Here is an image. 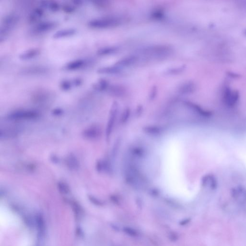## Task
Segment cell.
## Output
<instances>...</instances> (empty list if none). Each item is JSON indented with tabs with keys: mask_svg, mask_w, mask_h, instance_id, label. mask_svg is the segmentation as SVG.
Segmentation results:
<instances>
[{
	"mask_svg": "<svg viewBox=\"0 0 246 246\" xmlns=\"http://www.w3.org/2000/svg\"><path fill=\"white\" fill-rule=\"evenodd\" d=\"M73 87L72 80L69 79L62 80L60 83V88L61 90L64 91H67L71 90Z\"/></svg>",
	"mask_w": 246,
	"mask_h": 246,
	"instance_id": "17",
	"label": "cell"
},
{
	"mask_svg": "<svg viewBox=\"0 0 246 246\" xmlns=\"http://www.w3.org/2000/svg\"><path fill=\"white\" fill-rule=\"evenodd\" d=\"M138 60V57L135 56H131L126 57L125 58L121 59L116 64V65L118 67L120 66H129L131 65L134 64Z\"/></svg>",
	"mask_w": 246,
	"mask_h": 246,
	"instance_id": "11",
	"label": "cell"
},
{
	"mask_svg": "<svg viewBox=\"0 0 246 246\" xmlns=\"http://www.w3.org/2000/svg\"><path fill=\"white\" fill-rule=\"evenodd\" d=\"M62 113V110L60 109H56L53 111V113L55 115H60Z\"/></svg>",
	"mask_w": 246,
	"mask_h": 246,
	"instance_id": "22",
	"label": "cell"
},
{
	"mask_svg": "<svg viewBox=\"0 0 246 246\" xmlns=\"http://www.w3.org/2000/svg\"><path fill=\"white\" fill-rule=\"evenodd\" d=\"M19 21V17L14 13L9 14L2 19L0 26V42L2 43L8 36Z\"/></svg>",
	"mask_w": 246,
	"mask_h": 246,
	"instance_id": "2",
	"label": "cell"
},
{
	"mask_svg": "<svg viewBox=\"0 0 246 246\" xmlns=\"http://www.w3.org/2000/svg\"><path fill=\"white\" fill-rule=\"evenodd\" d=\"M109 83L107 80L104 79H101L98 81L94 84L93 88L94 90L98 91H105L108 90L109 87Z\"/></svg>",
	"mask_w": 246,
	"mask_h": 246,
	"instance_id": "15",
	"label": "cell"
},
{
	"mask_svg": "<svg viewBox=\"0 0 246 246\" xmlns=\"http://www.w3.org/2000/svg\"><path fill=\"white\" fill-rule=\"evenodd\" d=\"M39 113L34 110H21L10 113L8 118L12 120H31L39 117Z\"/></svg>",
	"mask_w": 246,
	"mask_h": 246,
	"instance_id": "4",
	"label": "cell"
},
{
	"mask_svg": "<svg viewBox=\"0 0 246 246\" xmlns=\"http://www.w3.org/2000/svg\"><path fill=\"white\" fill-rule=\"evenodd\" d=\"M118 48L116 47H107L98 50L97 53L100 56H106L114 53Z\"/></svg>",
	"mask_w": 246,
	"mask_h": 246,
	"instance_id": "16",
	"label": "cell"
},
{
	"mask_svg": "<svg viewBox=\"0 0 246 246\" xmlns=\"http://www.w3.org/2000/svg\"><path fill=\"white\" fill-rule=\"evenodd\" d=\"M72 82H73V86L75 87H78L82 85L83 83V80L82 78H75L72 79Z\"/></svg>",
	"mask_w": 246,
	"mask_h": 246,
	"instance_id": "21",
	"label": "cell"
},
{
	"mask_svg": "<svg viewBox=\"0 0 246 246\" xmlns=\"http://www.w3.org/2000/svg\"><path fill=\"white\" fill-rule=\"evenodd\" d=\"M48 71L49 69L47 67L34 65L25 67L21 70L20 72L24 75H38L45 74Z\"/></svg>",
	"mask_w": 246,
	"mask_h": 246,
	"instance_id": "6",
	"label": "cell"
},
{
	"mask_svg": "<svg viewBox=\"0 0 246 246\" xmlns=\"http://www.w3.org/2000/svg\"><path fill=\"white\" fill-rule=\"evenodd\" d=\"M44 14L43 7H37L32 10L28 16V20L30 23H36L41 19Z\"/></svg>",
	"mask_w": 246,
	"mask_h": 246,
	"instance_id": "8",
	"label": "cell"
},
{
	"mask_svg": "<svg viewBox=\"0 0 246 246\" xmlns=\"http://www.w3.org/2000/svg\"><path fill=\"white\" fill-rule=\"evenodd\" d=\"M193 88L194 87L192 84L190 82L186 83L182 85L179 88V91H181L182 92H187L190 91H193Z\"/></svg>",
	"mask_w": 246,
	"mask_h": 246,
	"instance_id": "20",
	"label": "cell"
},
{
	"mask_svg": "<svg viewBox=\"0 0 246 246\" xmlns=\"http://www.w3.org/2000/svg\"><path fill=\"white\" fill-rule=\"evenodd\" d=\"M57 23L54 21H44L36 24L31 29V32L34 34H41L51 30L56 27Z\"/></svg>",
	"mask_w": 246,
	"mask_h": 246,
	"instance_id": "5",
	"label": "cell"
},
{
	"mask_svg": "<svg viewBox=\"0 0 246 246\" xmlns=\"http://www.w3.org/2000/svg\"><path fill=\"white\" fill-rule=\"evenodd\" d=\"M75 5L72 2V4L65 3L62 6V9L64 12L70 13L75 11Z\"/></svg>",
	"mask_w": 246,
	"mask_h": 246,
	"instance_id": "19",
	"label": "cell"
},
{
	"mask_svg": "<svg viewBox=\"0 0 246 246\" xmlns=\"http://www.w3.org/2000/svg\"><path fill=\"white\" fill-rule=\"evenodd\" d=\"M58 190L62 194H66L70 191L69 187L66 183L62 181L59 182L57 184Z\"/></svg>",
	"mask_w": 246,
	"mask_h": 246,
	"instance_id": "18",
	"label": "cell"
},
{
	"mask_svg": "<svg viewBox=\"0 0 246 246\" xmlns=\"http://www.w3.org/2000/svg\"><path fill=\"white\" fill-rule=\"evenodd\" d=\"M41 7L43 8H47L53 12H56L58 11L60 8V4L58 2L56 1H44L41 2Z\"/></svg>",
	"mask_w": 246,
	"mask_h": 246,
	"instance_id": "12",
	"label": "cell"
},
{
	"mask_svg": "<svg viewBox=\"0 0 246 246\" xmlns=\"http://www.w3.org/2000/svg\"><path fill=\"white\" fill-rule=\"evenodd\" d=\"M159 181L166 194L183 201L193 199L199 188L191 176L193 160L187 130L169 136L160 149Z\"/></svg>",
	"mask_w": 246,
	"mask_h": 246,
	"instance_id": "1",
	"label": "cell"
},
{
	"mask_svg": "<svg viewBox=\"0 0 246 246\" xmlns=\"http://www.w3.org/2000/svg\"><path fill=\"white\" fill-rule=\"evenodd\" d=\"M120 72V69L117 65L101 67L98 69L97 72L104 74H116Z\"/></svg>",
	"mask_w": 246,
	"mask_h": 246,
	"instance_id": "13",
	"label": "cell"
},
{
	"mask_svg": "<svg viewBox=\"0 0 246 246\" xmlns=\"http://www.w3.org/2000/svg\"><path fill=\"white\" fill-rule=\"evenodd\" d=\"M77 30L73 28H64L59 30L53 34V37L55 39L65 38L67 37L71 36L75 34Z\"/></svg>",
	"mask_w": 246,
	"mask_h": 246,
	"instance_id": "10",
	"label": "cell"
},
{
	"mask_svg": "<svg viewBox=\"0 0 246 246\" xmlns=\"http://www.w3.org/2000/svg\"><path fill=\"white\" fill-rule=\"evenodd\" d=\"M66 164L69 168L76 170L79 167V162L78 159L73 154H70L66 159Z\"/></svg>",
	"mask_w": 246,
	"mask_h": 246,
	"instance_id": "14",
	"label": "cell"
},
{
	"mask_svg": "<svg viewBox=\"0 0 246 246\" xmlns=\"http://www.w3.org/2000/svg\"><path fill=\"white\" fill-rule=\"evenodd\" d=\"M40 53L38 48H31L27 50L20 53L19 58L22 60H28L35 58Z\"/></svg>",
	"mask_w": 246,
	"mask_h": 246,
	"instance_id": "9",
	"label": "cell"
},
{
	"mask_svg": "<svg viewBox=\"0 0 246 246\" xmlns=\"http://www.w3.org/2000/svg\"><path fill=\"white\" fill-rule=\"evenodd\" d=\"M119 24V20L117 18L112 17L98 18L91 20L88 23V25L94 28H105L113 27Z\"/></svg>",
	"mask_w": 246,
	"mask_h": 246,
	"instance_id": "3",
	"label": "cell"
},
{
	"mask_svg": "<svg viewBox=\"0 0 246 246\" xmlns=\"http://www.w3.org/2000/svg\"><path fill=\"white\" fill-rule=\"evenodd\" d=\"M87 60L84 59H78L69 62L62 66V69L67 71H75L82 69L88 64Z\"/></svg>",
	"mask_w": 246,
	"mask_h": 246,
	"instance_id": "7",
	"label": "cell"
}]
</instances>
